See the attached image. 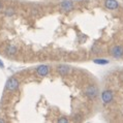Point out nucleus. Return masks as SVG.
<instances>
[{
  "label": "nucleus",
  "instance_id": "obj_1",
  "mask_svg": "<svg viewBox=\"0 0 123 123\" xmlns=\"http://www.w3.org/2000/svg\"><path fill=\"white\" fill-rule=\"evenodd\" d=\"M19 81H18V79H16V78H9L7 81H6V84H5V89L7 90V91H11V92H13V91H16L17 89L19 88Z\"/></svg>",
  "mask_w": 123,
  "mask_h": 123
},
{
  "label": "nucleus",
  "instance_id": "obj_11",
  "mask_svg": "<svg viewBox=\"0 0 123 123\" xmlns=\"http://www.w3.org/2000/svg\"><path fill=\"white\" fill-rule=\"evenodd\" d=\"M5 15L7 17H12L15 15V11H13L12 8H6L5 9Z\"/></svg>",
  "mask_w": 123,
  "mask_h": 123
},
{
  "label": "nucleus",
  "instance_id": "obj_3",
  "mask_svg": "<svg viewBox=\"0 0 123 123\" xmlns=\"http://www.w3.org/2000/svg\"><path fill=\"white\" fill-rule=\"evenodd\" d=\"M111 55L115 59H121L123 57V47L120 45L113 46L111 48Z\"/></svg>",
  "mask_w": 123,
  "mask_h": 123
},
{
  "label": "nucleus",
  "instance_id": "obj_13",
  "mask_svg": "<svg viewBox=\"0 0 123 123\" xmlns=\"http://www.w3.org/2000/svg\"><path fill=\"white\" fill-rule=\"evenodd\" d=\"M2 7H3V6H2V3L0 2V11H1V9H2Z\"/></svg>",
  "mask_w": 123,
  "mask_h": 123
},
{
  "label": "nucleus",
  "instance_id": "obj_4",
  "mask_svg": "<svg viewBox=\"0 0 123 123\" xmlns=\"http://www.w3.org/2000/svg\"><path fill=\"white\" fill-rule=\"evenodd\" d=\"M36 73L39 77H46L50 73V66L47 65V64H42V65H38L36 67Z\"/></svg>",
  "mask_w": 123,
  "mask_h": 123
},
{
  "label": "nucleus",
  "instance_id": "obj_5",
  "mask_svg": "<svg viewBox=\"0 0 123 123\" xmlns=\"http://www.w3.org/2000/svg\"><path fill=\"white\" fill-rule=\"evenodd\" d=\"M113 98H114V95H113V92L111 90H105L101 93V99L104 101V104L105 105L111 104Z\"/></svg>",
  "mask_w": 123,
  "mask_h": 123
},
{
  "label": "nucleus",
  "instance_id": "obj_2",
  "mask_svg": "<svg viewBox=\"0 0 123 123\" xmlns=\"http://www.w3.org/2000/svg\"><path fill=\"white\" fill-rule=\"evenodd\" d=\"M85 95L90 99H94L98 96V88L95 85H89L85 89Z\"/></svg>",
  "mask_w": 123,
  "mask_h": 123
},
{
  "label": "nucleus",
  "instance_id": "obj_14",
  "mask_svg": "<svg viewBox=\"0 0 123 123\" xmlns=\"http://www.w3.org/2000/svg\"><path fill=\"white\" fill-rule=\"evenodd\" d=\"M0 122H1V123H4L5 121H4V120H3V119H0Z\"/></svg>",
  "mask_w": 123,
  "mask_h": 123
},
{
  "label": "nucleus",
  "instance_id": "obj_8",
  "mask_svg": "<svg viewBox=\"0 0 123 123\" xmlns=\"http://www.w3.org/2000/svg\"><path fill=\"white\" fill-rule=\"evenodd\" d=\"M105 5L109 9H117L119 7V3L117 0H105Z\"/></svg>",
  "mask_w": 123,
  "mask_h": 123
},
{
  "label": "nucleus",
  "instance_id": "obj_6",
  "mask_svg": "<svg viewBox=\"0 0 123 123\" xmlns=\"http://www.w3.org/2000/svg\"><path fill=\"white\" fill-rule=\"evenodd\" d=\"M56 70L61 76H67V74L70 73L71 68H70V66L66 65V64H59V65L56 67Z\"/></svg>",
  "mask_w": 123,
  "mask_h": 123
},
{
  "label": "nucleus",
  "instance_id": "obj_10",
  "mask_svg": "<svg viewBox=\"0 0 123 123\" xmlns=\"http://www.w3.org/2000/svg\"><path fill=\"white\" fill-rule=\"evenodd\" d=\"M93 62L96 63V64H102V65H105V64L110 63V61L107 60V59H102V58H96V59L93 60Z\"/></svg>",
  "mask_w": 123,
  "mask_h": 123
},
{
  "label": "nucleus",
  "instance_id": "obj_7",
  "mask_svg": "<svg viewBox=\"0 0 123 123\" xmlns=\"http://www.w3.org/2000/svg\"><path fill=\"white\" fill-rule=\"evenodd\" d=\"M60 7L63 9L64 12H70L74 9V3L71 0H63L60 3Z\"/></svg>",
  "mask_w": 123,
  "mask_h": 123
},
{
  "label": "nucleus",
  "instance_id": "obj_9",
  "mask_svg": "<svg viewBox=\"0 0 123 123\" xmlns=\"http://www.w3.org/2000/svg\"><path fill=\"white\" fill-rule=\"evenodd\" d=\"M5 52H6L7 55L13 56V55H16V54L18 53V48H17L16 46H12V45L7 46V47L5 48Z\"/></svg>",
  "mask_w": 123,
  "mask_h": 123
},
{
  "label": "nucleus",
  "instance_id": "obj_12",
  "mask_svg": "<svg viewBox=\"0 0 123 123\" xmlns=\"http://www.w3.org/2000/svg\"><path fill=\"white\" fill-rule=\"evenodd\" d=\"M58 122H59V123H67L68 119L66 117H61V118L58 119Z\"/></svg>",
  "mask_w": 123,
  "mask_h": 123
}]
</instances>
